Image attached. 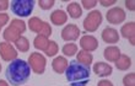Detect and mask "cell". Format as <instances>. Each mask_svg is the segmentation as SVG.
<instances>
[{
  "label": "cell",
  "instance_id": "cell-1",
  "mask_svg": "<svg viewBox=\"0 0 135 86\" xmlns=\"http://www.w3.org/2000/svg\"><path fill=\"white\" fill-rule=\"evenodd\" d=\"M31 76V68L28 63L23 59H14L10 61V64L6 66L5 70V78H6L9 85L11 86H21L27 83V80Z\"/></svg>",
  "mask_w": 135,
  "mask_h": 86
},
{
  "label": "cell",
  "instance_id": "cell-2",
  "mask_svg": "<svg viewBox=\"0 0 135 86\" xmlns=\"http://www.w3.org/2000/svg\"><path fill=\"white\" fill-rule=\"evenodd\" d=\"M64 74L70 86H87V84L90 83L91 70L87 66L80 64L75 59L68 64V68Z\"/></svg>",
  "mask_w": 135,
  "mask_h": 86
},
{
  "label": "cell",
  "instance_id": "cell-3",
  "mask_svg": "<svg viewBox=\"0 0 135 86\" xmlns=\"http://www.w3.org/2000/svg\"><path fill=\"white\" fill-rule=\"evenodd\" d=\"M35 5V0H12L9 9H11V12L17 17H28L33 12Z\"/></svg>",
  "mask_w": 135,
  "mask_h": 86
},
{
  "label": "cell",
  "instance_id": "cell-4",
  "mask_svg": "<svg viewBox=\"0 0 135 86\" xmlns=\"http://www.w3.org/2000/svg\"><path fill=\"white\" fill-rule=\"evenodd\" d=\"M103 21V16L101 14V11L98 10H91L89 15L84 18L82 22V27L86 32H96L98 27L101 26Z\"/></svg>",
  "mask_w": 135,
  "mask_h": 86
},
{
  "label": "cell",
  "instance_id": "cell-5",
  "mask_svg": "<svg viewBox=\"0 0 135 86\" xmlns=\"http://www.w3.org/2000/svg\"><path fill=\"white\" fill-rule=\"evenodd\" d=\"M28 65L31 70L37 75H42L46 71L47 65V58L43 55L41 52H33L28 57Z\"/></svg>",
  "mask_w": 135,
  "mask_h": 86
},
{
  "label": "cell",
  "instance_id": "cell-6",
  "mask_svg": "<svg viewBox=\"0 0 135 86\" xmlns=\"http://www.w3.org/2000/svg\"><path fill=\"white\" fill-rule=\"evenodd\" d=\"M125 18H127V14L119 6L112 7V9H109L107 11L106 14V20L110 25H120L122 22H124Z\"/></svg>",
  "mask_w": 135,
  "mask_h": 86
},
{
  "label": "cell",
  "instance_id": "cell-7",
  "mask_svg": "<svg viewBox=\"0 0 135 86\" xmlns=\"http://www.w3.org/2000/svg\"><path fill=\"white\" fill-rule=\"evenodd\" d=\"M80 28L78 27V25H75V23H69L66 25L65 27H63L60 32V37L63 38L64 41L66 42H74L75 41H78L80 38Z\"/></svg>",
  "mask_w": 135,
  "mask_h": 86
},
{
  "label": "cell",
  "instance_id": "cell-8",
  "mask_svg": "<svg viewBox=\"0 0 135 86\" xmlns=\"http://www.w3.org/2000/svg\"><path fill=\"white\" fill-rule=\"evenodd\" d=\"M0 57L4 61H12L17 58V50L11 43L0 42Z\"/></svg>",
  "mask_w": 135,
  "mask_h": 86
},
{
  "label": "cell",
  "instance_id": "cell-9",
  "mask_svg": "<svg viewBox=\"0 0 135 86\" xmlns=\"http://www.w3.org/2000/svg\"><path fill=\"white\" fill-rule=\"evenodd\" d=\"M80 40V48L85 52H93L98 48V41L96 37L91 36V35H85L79 38Z\"/></svg>",
  "mask_w": 135,
  "mask_h": 86
},
{
  "label": "cell",
  "instance_id": "cell-10",
  "mask_svg": "<svg viewBox=\"0 0 135 86\" xmlns=\"http://www.w3.org/2000/svg\"><path fill=\"white\" fill-rule=\"evenodd\" d=\"M101 37H102V41L104 43L112 44V46H114L115 43L119 42V38H120L119 32L113 27H106L101 33Z\"/></svg>",
  "mask_w": 135,
  "mask_h": 86
},
{
  "label": "cell",
  "instance_id": "cell-11",
  "mask_svg": "<svg viewBox=\"0 0 135 86\" xmlns=\"http://www.w3.org/2000/svg\"><path fill=\"white\" fill-rule=\"evenodd\" d=\"M92 70L97 76L106 78V76L112 75V73H113V66H112L109 63H106V61H97V63L93 64Z\"/></svg>",
  "mask_w": 135,
  "mask_h": 86
},
{
  "label": "cell",
  "instance_id": "cell-12",
  "mask_svg": "<svg viewBox=\"0 0 135 86\" xmlns=\"http://www.w3.org/2000/svg\"><path fill=\"white\" fill-rule=\"evenodd\" d=\"M120 35L127 40H129L132 46H135V22L130 21L127 22L120 27Z\"/></svg>",
  "mask_w": 135,
  "mask_h": 86
},
{
  "label": "cell",
  "instance_id": "cell-13",
  "mask_svg": "<svg viewBox=\"0 0 135 86\" xmlns=\"http://www.w3.org/2000/svg\"><path fill=\"white\" fill-rule=\"evenodd\" d=\"M120 49L117 46H109L106 47V49L103 50V57L108 63H115L120 57Z\"/></svg>",
  "mask_w": 135,
  "mask_h": 86
},
{
  "label": "cell",
  "instance_id": "cell-14",
  "mask_svg": "<svg viewBox=\"0 0 135 86\" xmlns=\"http://www.w3.org/2000/svg\"><path fill=\"white\" fill-rule=\"evenodd\" d=\"M50 22L53 23L54 26H63L68 21V14L64 10L61 9H58V10H54L49 16Z\"/></svg>",
  "mask_w": 135,
  "mask_h": 86
},
{
  "label": "cell",
  "instance_id": "cell-15",
  "mask_svg": "<svg viewBox=\"0 0 135 86\" xmlns=\"http://www.w3.org/2000/svg\"><path fill=\"white\" fill-rule=\"evenodd\" d=\"M68 64H69V61L65 57H55L52 61V69H53L54 73H57V74H64L65 70L68 68Z\"/></svg>",
  "mask_w": 135,
  "mask_h": 86
},
{
  "label": "cell",
  "instance_id": "cell-16",
  "mask_svg": "<svg viewBox=\"0 0 135 86\" xmlns=\"http://www.w3.org/2000/svg\"><path fill=\"white\" fill-rule=\"evenodd\" d=\"M76 60L82 64L84 66H87L90 68L93 63V55L90 52H85V50H79L78 53H76Z\"/></svg>",
  "mask_w": 135,
  "mask_h": 86
},
{
  "label": "cell",
  "instance_id": "cell-17",
  "mask_svg": "<svg viewBox=\"0 0 135 86\" xmlns=\"http://www.w3.org/2000/svg\"><path fill=\"white\" fill-rule=\"evenodd\" d=\"M68 16H70L71 18H80L82 16V7L81 5L76 1H73L66 6V11Z\"/></svg>",
  "mask_w": 135,
  "mask_h": 86
},
{
  "label": "cell",
  "instance_id": "cell-18",
  "mask_svg": "<svg viewBox=\"0 0 135 86\" xmlns=\"http://www.w3.org/2000/svg\"><path fill=\"white\" fill-rule=\"evenodd\" d=\"M115 68L120 71H125V70H129V68L132 66V58L127 55V54H120V57L115 63Z\"/></svg>",
  "mask_w": 135,
  "mask_h": 86
},
{
  "label": "cell",
  "instance_id": "cell-19",
  "mask_svg": "<svg viewBox=\"0 0 135 86\" xmlns=\"http://www.w3.org/2000/svg\"><path fill=\"white\" fill-rule=\"evenodd\" d=\"M61 52H63V54L65 57H74L79 52V47L74 42H68L61 47Z\"/></svg>",
  "mask_w": 135,
  "mask_h": 86
},
{
  "label": "cell",
  "instance_id": "cell-20",
  "mask_svg": "<svg viewBox=\"0 0 135 86\" xmlns=\"http://www.w3.org/2000/svg\"><path fill=\"white\" fill-rule=\"evenodd\" d=\"M9 27H11L12 30H15L20 36H21L22 33H25L26 30H27V27H26V22L23 21V20H21V18H14V20H11Z\"/></svg>",
  "mask_w": 135,
  "mask_h": 86
},
{
  "label": "cell",
  "instance_id": "cell-21",
  "mask_svg": "<svg viewBox=\"0 0 135 86\" xmlns=\"http://www.w3.org/2000/svg\"><path fill=\"white\" fill-rule=\"evenodd\" d=\"M15 48L16 50L21 52V53H26L30 50V41L23 36H20L17 40L15 41Z\"/></svg>",
  "mask_w": 135,
  "mask_h": 86
},
{
  "label": "cell",
  "instance_id": "cell-22",
  "mask_svg": "<svg viewBox=\"0 0 135 86\" xmlns=\"http://www.w3.org/2000/svg\"><path fill=\"white\" fill-rule=\"evenodd\" d=\"M48 43H49V38H47V37H43L41 35H37L35 37V40H33V47H35L37 50H41V52H44L48 46Z\"/></svg>",
  "mask_w": 135,
  "mask_h": 86
},
{
  "label": "cell",
  "instance_id": "cell-23",
  "mask_svg": "<svg viewBox=\"0 0 135 86\" xmlns=\"http://www.w3.org/2000/svg\"><path fill=\"white\" fill-rule=\"evenodd\" d=\"M18 37H20V35H18L15 30L11 28V27H6L3 32V38L5 40V42H7V43H12V42L15 43V41L17 40Z\"/></svg>",
  "mask_w": 135,
  "mask_h": 86
},
{
  "label": "cell",
  "instance_id": "cell-24",
  "mask_svg": "<svg viewBox=\"0 0 135 86\" xmlns=\"http://www.w3.org/2000/svg\"><path fill=\"white\" fill-rule=\"evenodd\" d=\"M42 23L43 21L41 20L39 17H31L28 20V28L31 32H35V33H39L41 28H42Z\"/></svg>",
  "mask_w": 135,
  "mask_h": 86
},
{
  "label": "cell",
  "instance_id": "cell-25",
  "mask_svg": "<svg viewBox=\"0 0 135 86\" xmlns=\"http://www.w3.org/2000/svg\"><path fill=\"white\" fill-rule=\"evenodd\" d=\"M59 52V46H58V43L55 41H50L49 40V43H48V46H47L46 50H44V54H46L47 57H55Z\"/></svg>",
  "mask_w": 135,
  "mask_h": 86
},
{
  "label": "cell",
  "instance_id": "cell-26",
  "mask_svg": "<svg viewBox=\"0 0 135 86\" xmlns=\"http://www.w3.org/2000/svg\"><path fill=\"white\" fill-rule=\"evenodd\" d=\"M52 27H50V23L49 22H46V21H43V23H42V28H41V31H39V33L38 35H41V36H43V37H50L52 36Z\"/></svg>",
  "mask_w": 135,
  "mask_h": 86
},
{
  "label": "cell",
  "instance_id": "cell-27",
  "mask_svg": "<svg viewBox=\"0 0 135 86\" xmlns=\"http://www.w3.org/2000/svg\"><path fill=\"white\" fill-rule=\"evenodd\" d=\"M123 85L135 86V73H129V74L123 76Z\"/></svg>",
  "mask_w": 135,
  "mask_h": 86
},
{
  "label": "cell",
  "instance_id": "cell-28",
  "mask_svg": "<svg viewBox=\"0 0 135 86\" xmlns=\"http://www.w3.org/2000/svg\"><path fill=\"white\" fill-rule=\"evenodd\" d=\"M54 4H55L54 0H39L38 1V5L42 10H50L54 6Z\"/></svg>",
  "mask_w": 135,
  "mask_h": 86
},
{
  "label": "cell",
  "instance_id": "cell-29",
  "mask_svg": "<svg viewBox=\"0 0 135 86\" xmlns=\"http://www.w3.org/2000/svg\"><path fill=\"white\" fill-rule=\"evenodd\" d=\"M97 3H98L97 0H82L81 1V7L90 11V10H92L93 7H96Z\"/></svg>",
  "mask_w": 135,
  "mask_h": 86
},
{
  "label": "cell",
  "instance_id": "cell-30",
  "mask_svg": "<svg viewBox=\"0 0 135 86\" xmlns=\"http://www.w3.org/2000/svg\"><path fill=\"white\" fill-rule=\"evenodd\" d=\"M9 20H10V16L6 12H0V28L6 25L9 22Z\"/></svg>",
  "mask_w": 135,
  "mask_h": 86
},
{
  "label": "cell",
  "instance_id": "cell-31",
  "mask_svg": "<svg viewBox=\"0 0 135 86\" xmlns=\"http://www.w3.org/2000/svg\"><path fill=\"white\" fill-rule=\"evenodd\" d=\"M9 7H10V3L7 0H0V12L6 11Z\"/></svg>",
  "mask_w": 135,
  "mask_h": 86
},
{
  "label": "cell",
  "instance_id": "cell-32",
  "mask_svg": "<svg viewBox=\"0 0 135 86\" xmlns=\"http://www.w3.org/2000/svg\"><path fill=\"white\" fill-rule=\"evenodd\" d=\"M97 86H114L113 83L110 81V80L108 79H102L98 81V84H97Z\"/></svg>",
  "mask_w": 135,
  "mask_h": 86
},
{
  "label": "cell",
  "instance_id": "cell-33",
  "mask_svg": "<svg viewBox=\"0 0 135 86\" xmlns=\"http://www.w3.org/2000/svg\"><path fill=\"white\" fill-rule=\"evenodd\" d=\"M125 6H127L128 10L134 11L135 10V1L134 0H127V1H125Z\"/></svg>",
  "mask_w": 135,
  "mask_h": 86
},
{
  "label": "cell",
  "instance_id": "cell-34",
  "mask_svg": "<svg viewBox=\"0 0 135 86\" xmlns=\"http://www.w3.org/2000/svg\"><path fill=\"white\" fill-rule=\"evenodd\" d=\"M117 3V0H101L100 1V4L102 5V6H106V7H108V6H112V5H114V4Z\"/></svg>",
  "mask_w": 135,
  "mask_h": 86
},
{
  "label": "cell",
  "instance_id": "cell-35",
  "mask_svg": "<svg viewBox=\"0 0 135 86\" xmlns=\"http://www.w3.org/2000/svg\"><path fill=\"white\" fill-rule=\"evenodd\" d=\"M0 86H10V85H9V83L5 81V80H0Z\"/></svg>",
  "mask_w": 135,
  "mask_h": 86
},
{
  "label": "cell",
  "instance_id": "cell-36",
  "mask_svg": "<svg viewBox=\"0 0 135 86\" xmlns=\"http://www.w3.org/2000/svg\"><path fill=\"white\" fill-rule=\"evenodd\" d=\"M0 73H1V64H0Z\"/></svg>",
  "mask_w": 135,
  "mask_h": 86
},
{
  "label": "cell",
  "instance_id": "cell-37",
  "mask_svg": "<svg viewBox=\"0 0 135 86\" xmlns=\"http://www.w3.org/2000/svg\"><path fill=\"white\" fill-rule=\"evenodd\" d=\"M0 31H1V28H0Z\"/></svg>",
  "mask_w": 135,
  "mask_h": 86
}]
</instances>
